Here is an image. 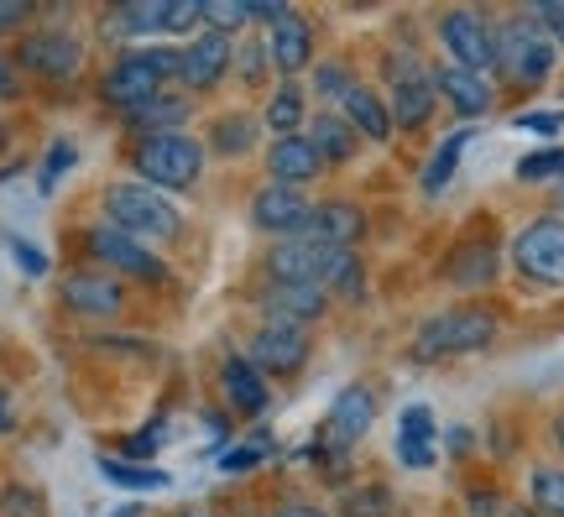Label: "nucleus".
I'll return each mask as SVG.
<instances>
[{
	"label": "nucleus",
	"instance_id": "47",
	"mask_svg": "<svg viewBox=\"0 0 564 517\" xmlns=\"http://www.w3.org/2000/svg\"><path fill=\"white\" fill-rule=\"evenodd\" d=\"M533 17L544 21V32L564 47V0H539V6H533Z\"/></svg>",
	"mask_w": 564,
	"mask_h": 517
},
{
	"label": "nucleus",
	"instance_id": "46",
	"mask_svg": "<svg viewBox=\"0 0 564 517\" xmlns=\"http://www.w3.org/2000/svg\"><path fill=\"white\" fill-rule=\"evenodd\" d=\"M470 517H507L502 492H497V486H476V492H470Z\"/></svg>",
	"mask_w": 564,
	"mask_h": 517
},
{
	"label": "nucleus",
	"instance_id": "33",
	"mask_svg": "<svg viewBox=\"0 0 564 517\" xmlns=\"http://www.w3.org/2000/svg\"><path fill=\"white\" fill-rule=\"evenodd\" d=\"M465 141H470V126H460V131H455V137H449L440 152L429 158V173H423V194H444V183L455 179V168H460Z\"/></svg>",
	"mask_w": 564,
	"mask_h": 517
},
{
	"label": "nucleus",
	"instance_id": "15",
	"mask_svg": "<svg viewBox=\"0 0 564 517\" xmlns=\"http://www.w3.org/2000/svg\"><path fill=\"white\" fill-rule=\"evenodd\" d=\"M366 236V209L350 200H324L314 204V215L303 225V236L308 246H329V251H356V240Z\"/></svg>",
	"mask_w": 564,
	"mask_h": 517
},
{
	"label": "nucleus",
	"instance_id": "53",
	"mask_svg": "<svg viewBox=\"0 0 564 517\" xmlns=\"http://www.w3.org/2000/svg\"><path fill=\"white\" fill-rule=\"evenodd\" d=\"M507 517H539L533 507H507Z\"/></svg>",
	"mask_w": 564,
	"mask_h": 517
},
{
	"label": "nucleus",
	"instance_id": "39",
	"mask_svg": "<svg viewBox=\"0 0 564 517\" xmlns=\"http://www.w3.org/2000/svg\"><path fill=\"white\" fill-rule=\"evenodd\" d=\"M398 439H413V444H434V413H429L423 402L403 408V418H398Z\"/></svg>",
	"mask_w": 564,
	"mask_h": 517
},
{
	"label": "nucleus",
	"instance_id": "13",
	"mask_svg": "<svg viewBox=\"0 0 564 517\" xmlns=\"http://www.w3.org/2000/svg\"><path fill=\"white\" fill-rule=\"evenodd\" d=\"M236 63V37H220V32H199L194 42H183V95H209L220 89L225 74Z\"/></svg>",
	"mask_w": 564,
	"mask_h": 517
},
{
	"label": "nucleus",
	"instance_id": "48",
	"mask_svg": "<svg viewBox=\"0 0 564 517\" xmlns=\"http://www.w3.org/2000/svg\"><path fill=\"white\" fill-rule=\"evenodd\" d=\"M11 251H17L21 272H32V278H42V272H47V257H42L37 246H26V240H11Z\"/></svg>",
	"mask_w": 564,
	"mask_h": 517
},
{
	"label": "nucleus",
	"instance_id": "30",
	"mask_svg": "<svg viewBox=\"0 0 564 517\" xmlns=\"http://www.w3.org/2000/svg\"><path fill=\"white\" fill-rule=\"evenodd\" d=\"M100 476L121 492H167V471L152 465H126V460H100Z\"/></svg>",
	"mask_w": 564,
	"mask_h": 517
},
{
	"label": "nucleus",
	"instance_id": "11",
	"mask_svg": "<svg viewBox=\"0 0 564 517\" xmlns=\"http://www.w3.org/2000/svg\"><path fill=\"white\" fill-rule=\"evenodd\" d=\"M84 251L100 261L105 272H126V278L137 282H167V267H162L158 251H147L141 240L121 236V230H110V225H95V230H84Z\"/></svg>",
	"mask_w": 564,
	"mask_h": 517
},
{
	"label": "nucleus",
	"instance_id": "22",
	"mask_svg": "<svg viewBox=\"0 0 564 517\" xmlns=\"http://www.w3.org/2000/svg\"><path fill=\"white\" fill-rule=\"evenodd\" d=\"M267 173H272V183H282V189H303V183H314L324 173V162L308 137H282V141H272V152H267Z\"/></svg>",
	"mask_w": 564,
	"mask_h": 517
},
{
	"label": "nucleus",
	"instance_id": "28",
	"mask_svg": "<svg viewBox=\"0 0 564 517\" xmlns=\"http://www.w3.org/2000/svg\"><path fill=\"white\" fill-rule=\"evenodd\" d=\"M299 126H308L303 120V89L293 79H282V89L267 100V131L282 141V137H303Z\"/></svg>",
	"mask_w": 564,
	"mask_h": 517
},
{
	"label": "nucleus",
	"instance_id": "5",
	"mask_svg": "<svg viewBox=\"0 0 564 517\" xmlns=\"http://www.w3.org/2000/svg\"><path fill=\"white\" fill-rule=\"evenodd\" d=\"M382 74H387V110H392V126L423 131V126L434 120V105H440L434 68H429L419 53H387Z\"/></svg>",
	"mask_w": 564,
	"mask_h": 517
},
{
	"label": "nucleus",
	"instance_id": "4",
	"mask_svg": "<svg viewBox=\"0 0 564 517\" xmlns=\"http://www.w3.org/2000/svg\"><path fill=\"white\" fill-rule=\"evenodd\" d=\"M497 314L486 303H460V309H444L419 330L413 340V360H449V356H476L497 340Z\"/></svg>",
	"mask_w": 564,
	"mask_h": 517
},
{
	"label": "nucleus",
	"instance_id": "56",
	"mask_svg": "<svg viewBox=\"0 0 564 517\" xmlns=\"http://www.w3.org/2000/svg\"><path fill=\"white\" fill-rule=\"evenodd\" d=\"M178 517H204V513H178Z\"/></svg>",
	"mask_w": 564,
	"mask_h": 517
},
{
	"label": "nucleus",
	"instance_id": "2",
	"mask_svg": "<svg viewBox=\"0 0 564 517\" xmlns=\"http://www.w3.org/2000/svg\"><path fill=\"white\" fill-rule=\"evenodd\" d=\"M105 225L121 230L131 240H158V246H173L183 236V215L178 204L167 200L152 183H110L105 189Z\"/></svg>",
	"mask_w": 564,
	"mask_h": 517
},
{
	"label": "nucleus",
	"instance_id": "7",
	"mask_svg": "<svg viewBox=\"0 0 564 517\" xmlns=\"http://www.w3.org/2000/svg\"><path fill=\"white\" fill-rule=\"evenodd\" d=\"M11 58H17L21 74H32L42 84H68L79 79L84 68V42L74 32H63V26H37V32H21Z\"/></svg>",
	"mask_w": 564,
	"mask_h": 517
},
{
	"label": "nucleus",
	"instance_id": "34",
	"mask_svg": "<svg viewBox=\"0 0 564 517\" xmlns=\"http://www.w3.org/2000/svg\"><path fill=\"white\" fill-rule=\"evenodd\" d=\"M356 84L361 79H356V68H350L345 58H324L319 68H314V95H319V100L345 105V95H350Z\"/></svg>",
	"mask_w": 564,
	"mask_h": 517
},
{
	"label": "nucleus",
	"instance_id": "40",
	"mask_svg": "<svg viewBox=\"0 0 564 517\" xmlns=\"http://www.w3.org/2000/svg\"><path fill=\"white\" fill-rule=\"evenodd\" d=\"M0 513L6 517H42V497L26 492V486H6V492H0Z\"/></svg>",
	"mask_w": 564,
	"mask_h": 517
},
{
	"label": "nucleus",
	"instance_id": "38",
	"mask_svg": "<svg viewBox=\"0 0 564 517\" xmlns=\"http://www.w3.org/2000/svg\"><path fill=\"white\" fill-rule=\"evenodd\" d=\"M267 455V439H257V444H230L220 455V471L225 476H246V471H257Z\"/></svg>",
	"mask_w": 564,
	"mask_h": 517
},
{
	"label": "nucleus",
	"instance_id": "8",
	"mask_svg": "<svg viewBox=\"0 0 564 517\" xmlns=\"http://www.w3.org/2000/svg\"><path fill=\"white\" fill-rule=\"evenodd\" d=\"M371 423H377V392H371L366 381H350V387L335 392L329 413H324V434H319V444H314V455L340 460L345 465V450H350V444H361V439L371 434Z\"/></svg>",
	"mask_w": 564,
	"mask_h": 517
},
{
	"label": "nucleus",
	"instance_id": "29",
	"mask_svg": "<svg viewBox=\"0 0 564 517\" xmlns=\"http://www.w3.org/2000/svg\"><path fill=\"white\" fill-rule=\"evenodd\" d=\"M528 507L539 517H564V471L560 465H539L528 476Z\"/></svg>",
	"mask_w": 564,
	"mask_h": 517
},
{
	"label": "nucleus",
	"instance_id": "14",
	"mask_svg": "<svg viewBox=\"0 0 564 517\" xmlns=\"http://www.w3.org/2000/svg\"><path fill=\"white\" fill-rule=\"evenodd\" d=\"M308 215H314V204L303 200V189L267 183V189H257V200H251V225H257V230H267V236H278V240L303 236Z\"/></svg>",
	"mask_w": 564,
	"mask_h": 517
},
{
	"label": "nucleus",
	"instance_id": "10",
	"mask_svg": "<svg viewBox=\"0 0 564 517\" xmlns=\"http://www.w3.org/2000/svg\"><path fill=\"white\" fill-rule=\"evenodd\" d=\"M440 42L449 63L455 68H470V74H486V68H497V21L486 17V11H444L440 17Z\"/></svg>",
	"mask_w": 564,
	"mask_h": 517
},
{
	"label": "nucleus",
	"instance_id": "32",
	"mask_svg": "<svg viewBox=\"0 0 564 517\" xmlns=\"http://www.w3.org/2000/svg\"><path fill=\"white\" fill-rule=\"evenodd\" d=\"M246 26H251V0H204V32L246 37Z\"/></svg>",
	"mask_w": 564,
	"mask_h": 517
},
{
	"label": "nucleus",
	"instance_id": "18",
	"mask_svg": "<svg viewBox=\"0 0 564 517\" xmlns=\"http://www.w3.org/2000/svg\"><path fill=\"white\" fill-rule=\"evenodd\" d=\"M63 309L84 319H116L126 309V288L110 272H68L63 278Z\"/></svg>",
	"mask_w": 564,
	"mask_h": 517
},
{
	"label": "nucleus",
	"instance_id": "19",
	"mask_svg": "<svg viewBox=\"0 0 564 517\" xmlns=\"http://www.w3.org/2000/svg\"><path fill=\"white\" fill-rule=\"evenodd\" d=\"M188 116H194V100H188L183 89H167V95H158V100L126 110V131H131L137 141L178 137V126H188Z\"/></svg>",
	"mask_w": 564,
	"mask_h": 517
},
{
	"label": "nucleus",
	"instance_id": "9",
	"mask_svg": "<svg viewBox=\"0 0 564 517\" xmlns=\"http://www.w3.org/2000/svg\"><path fill=\"white\" fill-rule=\"evenodd\" d=\"M512 267L533 288H564V219L544 215L533 225H523L518 240H512Z\"/></svg>",
	"mask_w": 564,
	"mask_h": 517
},
{
	"label": "nucleus",
	"instance_id": "42",
	"mask_svg": "<svg viewBox=\"0 0 564 517\" xmlns=\"http://www.w3.org/2000/svg\"><path fill=\"white\" fill-rule=\"evenodd\" d=\"M68 162H74V141H53V152H47V162H42V179H37L42 194H47V189L68 173Z\"/></svg>",
	"mask_w": 564,
	"mask_h": 517
},
{
	"label": "nucleus",
	"instance_id": "17",
	"mask_svg": "<svg viewBox=\"0 0 564 517\" xmlns=\"http://www.w3.org/2000/svg\"><path fill=\"white\" fill-rule=\"evenodd\" d=\"M257 303H262L267 324H299V330H308L314 319L329 314V293L308 288V282H267Z\"/></svg>",
	"mask_w": 564,
	"mask_h": 517
},
{
	"label": "nucleus",
	"instance_id": "43",
	"mask_svg": "<svg viewBox=\"0 0 564 517\" xmlns=\"http://www.w3.org/2000/svg\"><path fill=\"white\" fill-rule=\"evenodd\" d=\"M518 131H533V137H560L564 110H528V116H518Z\"/></svg>",
	"mask_w": 564,
	"mask_h": 517
},
{
	"label": "nucleus",
	"instance_id": "49",
	"mask_svg": "<svg viewBox=\"0 0 564 517\" xmlns=\"http://www.w3.org/2000/svg\"><path fill=\"white\" fill-rule=\"evenodd\" d=\"M17 95H21V68H17V58L0 53V100H17Z\"/></svg>",
	"mask_w": 564,
	"mask_h": 517
},
{
	"label": "nucleus",
	"instance_id": "51",
	"mask_svg": "<svg viewBox=\"0 0 564 517\" xmlns=\"http://www.w3.org/2000/svg\"><path fill=\"white\" fill-rule=\"evenodd\" d=\"M449 450H455V455H465V450H470V434H465V429H455V434H449Z\"/></svg>",
	"mask_w": 564,
	"mask_h": 517
},
{
	"label": "nucleus",
	"instance_id": "45",
	"mask_svg": "<svg viewBox=\"0 0 564 517\" xmlns=\"http://www.w3.org/2000/svg\"><path fill=\"white\" fill-rule=\"evenodd\" d=\"M398 460H403L408 471H429V465L440 460V450H434V444H413V439H398Z\"/></svg>",
	"mask_w": 564,
	"mask_h": 517
},
{
	"label": "nucleus",
	"instance_id": "52",
	"mask_svg": "<svg viewBox=\"0 0 564 517\" xmlns=\"http://www.w3.org/2000/svg\"><path fill=\"white\" fill-rule=\"evenodd\" d=\"M554 444H560V450H564V413L554 418Z\"/></svg>",
	"mask_w": 564,
	"mask_h": 517
},
{
	"label": "nucleus",
	"instance_id": "36",
	"mask_svg": "<svg viewBox=\"0 0 564 517\" xmlns=\"http://www.w3.org/2000/svg\"><path fill=\"white\" fill-rule=\"evenodd\" d=\"M162 32H167V37H199L204 32V0H167Z\"/></svg>",
	"mask_w": 564,
	"mask_h": 517
},
{
	"label": "nucleus",
	"instance_id": "21",
	"mask_svg": "<svg viewBox=\"0 0 564 517\" xmlns=\"http://www.w3.org/2000/svg\"><path fill=\"white\" fill-rule=\"evenodd\" d=\"M449 282L455 288H465V293H481V288H491L497 282V272H502V257H497V240H460L455 251H449Z\"/></svg>",
	"mask_w": 564,
	"mask_h": 517
},
{
	"label": "nucleus",
	"instance_id": "16",
	"mask_svg": "<svg viewBox=\"0 0 564 517\" xmlns=\"http://www.w3.org/2000/svg\"><path fill=\"white\" fill-rule=\"evenodd\" d=\"M267 58H272V68H278L282 79H293L299 68H308V63H314V21L288 6V11L267 26Z\"/></svg>",
	"mask_w": 564,
	"mask_h": 517
},
{
	"label": "nucleus",
	"instance_id": "3",
	"mask_svg": "<svg viewBox=\"0 0 564 517\" xmlns=\"http://www.w3.org/2000/svg\"><path fill=\"white\" fill-rule=\"evenodd\" d=\"M554 58H560L554 37L533 11H512L507 21H497V74L512 89H539L554 74Z\"/></svg>",
	"mask_w": 564,
	"mask_h": 517
},
{
	"label": "nucleus",
	"instance_id": "50",
	"mask_svg": "<svg viewBox=\"0 0 564 517\" xmlns=\"http://www.w3.org/2000/svg\"><path fill=\"white\" fill-rule=\"evenodd\" d=\"M267 517H329L324 507H314V502H299V497H288V502H278Z\"/></svg>",
	"mask_w": 564,
	"mask_h": 517
},
{
	"label": "nucleus",
	"instance_id": "26",
	"mask_svg": "<svg viewBox=\"0 0 564 517\" xmlns=\"http://www.w3.org/2000/svg\"><path fill=\"white\" fill-rule=\"evenodd\" d=\"M308 141H314V152H319L324 173H329V168H345V162L356 158V147H361V137L345 126V116H329V110L308 120Z\"/></svg>",
	"mask_w": 564,
	"mask_h": 517
},
{
	"label": "nucleus",
	"instance_id": "41",
	"mask_svg": "<svg viewBox=\"0 0 564 517\" xmlns=\"http://www.w3.org/2000/svg\"><path fill=\"white\" fill-rule=\"evenodd\" d=\"M37 17L32 0H0V37H21V26Z\"/></svg>",
	"mask_w": 564,
	"mask_h": 517
},
{
	"label": "nucleus",
	"instance_id": "37",
	"mask_svg": "<svg viewBox=\"0 0 564 517\" xmlns=\"http://www.w3.org/2000/svg\"><path fill=\"white\" fill-rule=\"evenodd\" d=\"M518 179H523V183L564 179V147H544V152H528V158L518 162Z\"/></svg>",
	"mask_w": 564,
	"mask_h": 517
},
{
	"label": "nucleus",
	"instance_id": "24",
	"mask_svg": "<svg viewBox=\"0 0 564 517\" xmlns=\"http://www.w3.org/2000/svg\"><path fill=\"white\" fill-rule=\"evenodd\" d=\"M220 387H225V402H230V408H236L241 418H262L267 402H272V392H267V377L246 356H225Z\"/></svg>",
	"mask_w": 564,
	"mask_h": 517
},
{
	"label": "nucleus",
	"instance_id": "25",
	"mask_svg": "<svg viewBox=\"0 0 564 517\" xmlns=\"http://www.w3.org/2000/svg\"><path fill=\"white\" fill-rule=\"evenodd\" d=\"M340 116H345V126H350L356 137H366V141H387L392 131H398V126H392V110H387V100L377 95V89H366V84H356V89L345 95Z\"/></svg>",
	"mask_w": 564,
	"mask_h": 517
},
{
	"label": "nucleus",
	"instance_id": "12",
	"mask_svg": "<svg viewBox=\"0 0 564 517\" xmlns=\"http://www.w3.org/2000/svg\"><path fill=\"white\" fill-rule=\"evenodd\" d=\"M308 351H314L308 330H299V324H262V330L251 335L246 360H251L262 377H299L303 366H308Z\"/></svg>",
	"mask_w": 564,
	"mask_h": 517
},
{
	"label": "nucleus",
	"instance_id": "35",
	"mask_svg": "<svg viewBox=\"0 0 564 517\" xmlns=\"http://www.w3.org/2000/svg\"><path fill=\"white\" fill-rule=\"evenodd\" d=\"M236 68H241V84H246V89H262L267 74H272V58H267V37H241Z\"/></svg>",
	"mask_w": 564,
	"mask_h": 517
},
{
	"label": "nucleus",
	"instance_id": "54",
	"mask_svg": "<svg viewBox=\"0 0 564 517\" xmlns=\"http://www.w3.org/2000/svg\"><path fill=\"white\" fill-rule=\"evenodd\" d=\"M6 429H11V413H6V402H0V434H6Z\"/></svg>",
	"mask_w": 564,
	"mask_h": 517
},
{
	"label": "nucleus",
	"instance_id": "20",
	"mask_svg": "<svg viewBox=\"0 0 564 517\" xmlns=\"http://www.w3.org/2000/svg\"><path fill=\"white\" fill-rule=\"evenodd\" d=\"M434 89H440V100H449V110L465 120H476L491 110V84H486V74H470V68H455V63H440L434 68Z\"/></svg>",
	"mask_w": 564,
	"mask_h": 517
},
{
	"label": "nucleus",
	"instance_id": "31",
	"mask_svg": "<svg viewBox=\"0 0 564 517\" xmlns=\"http://www.w3.org/2000/svg\"><path fill=\"white\" fill-rule=\"evenodd\" d=\"M392 486L382 481H366V486H350L340 497V517H392Z\"/></svg>",
	"mask_w": 564,
	"mask_h": 517
},
{
	"label": "nucleus",
	"instance_id": "1",
	"mask_svg": "<svg viewBox=\"0 0 564 517\" xmlns=\"http://www.w3.org/2000/svg\"><path fill=\"white\" fill-rule=\"evenodd\" d=\"M167 89H183V47H141V53H121L105 68L100 100L126 116V110L158 100Z\"/></svg>",
	"mask_w": 564,
	"mask_h": 517
},
{
	"label": "nucleus",
	"instance_id": "55",
	"mask_svg": "<svg viewBox=\"0 0 564 517\" xmlns=\"http://www.w3.org/2000/svg\"><path fill=\"white\" fill-rule=\"evenodd\" d=\"M116 517H141V507H121V513H116Z\"/></svg>",
	"mask_w": 564,
	"mask_h": 517
},
{
	"label": "nucleus",
	"instance_id": "23",
	"mask_svg": "<svg viewBox=\"0 0 564 517\" xmlns=\"http://www.w3.org/2000/svg\"><path fill=\"white\" fill-rule=\"evenodd\" d=\"M324 251L329 246H308V240H278L272 251H267V278L272 282H308V288H319L324 278Z\"/></svg>",
	"mask_w": 564,
	"mask_h": 517
},
{
	"label": "nucleus",
	"instance_id": "27",
	"mask_svg": "<svg viewBox=\"0 0 564 517\" xmlns=\"http://www.w3.org/2000/svg\"><path fill=\"white\" fill-rule=\"evenodd\" d=\"M257 131H262L257 116H241V110H236V116H220L209 126V147H215L220 158H246V152L257 147Z\"/></svg>",
	"mask_w": 564,
	"mask_h": 517
},
{
	"label": "nucleus",
	"instance_id": "6",
	"mask_svg": "<svg viewBox=\"0 0 564 517\" xmlns=\"http://www.w3.org/2000/svg\"><path fill=\"white\" fill-rule=\"evenodd\" d=\"M137 162L141 183H152V189H194L204 179V147L194 137H152V141H137Z\"/></svg>",
	"mask_w": 564,
	"mask_h": 517
},
{
	"label": "nucleus",
	"instance_id": "44",
	"mask_svg": "<svg viewBox=\"0 0 564 517\" xmlns=\"http://www.w3.org/2000/svg\"><path fill=\"white\" fill-rule=\"evenodd\" d=\"M158 444H162V423L152 418V429H141V434L126 439L121 455H126V460H147V455H158Z\"/></svg>",
	"mask_w": 564,
	"mask_h": 517
}]
</instances>
